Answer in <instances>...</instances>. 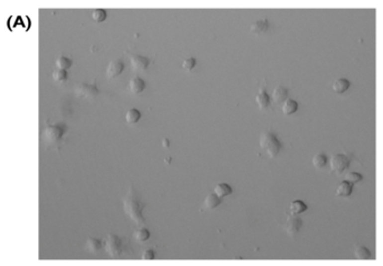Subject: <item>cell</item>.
<instances>
[{"label": "cell", "instance_id": "cell-18", "mask_svg": "<svg viewBox=\"0 0 383 266\" xmlns=\"http://www.w3.org/2000/svg\"><path fill=\"white\" fill-rule=\"evenodd\" d=\"M307 209H308L307 204L302 201H300V200H295V201H293L290 204V211L292 216H298L303 211H306Z\"/></svg>", "mask_w": 383, "mask_h": 266}, {"label": "cell", "instance_id": "cell-8", "mask_svg": "<svg viewBox=\"0 0 383 266\" xmlns=\"http://www.w3.org/2000/svg\"><path fill=\"white\" fill-rule=\"evenodd\" d=\"M150 62L151 60L145 58V56L130 55V63H132L133 69L136 70V71H145Z\"/></svg>", "mask_w": 383, "mask_h": 266}, {"label": "cell", "instance_id": "cell-5", "mask_svg": "<svg viewBox=\"0 0 383 266\" xmlns=\"http://www.w3.org/2000/svg\"><path fill=\"white\" fill-rule=\"evenodd\" d=\"M329 163L330 169H332L333 172L341 174L345 171L348 168V165H350V159H348L345 154H335L330 158Z\"/></svg>", "mask_w": 383, "mask_h": 266}, {"label": "cell", "instance_id": "cell-7", "mask_svg": "<svg viewBox=\"0 0 383 266\" xmlns=\"http://www.w3.org/2000/svg\"><path fill=\"white\" fill-rule=\"evenodd\" d=\"M64 128L62 126H47L44 130V135L47 141L58 142L63 136Z\"/></svg>", "mask_w": 383, "mask_h": 266}, {"label": "cell", "instance_id": "cell-26", "mask_svg": "<svg viewBox=\"0 0 383 266\" xmlns=\"http://www.w3.org/2000/svg\"><path fill=\"white\" fill-rule=\"evenodd\" d=\"M91 17H93V19L95 21H97V23H102V21H104L107 18V11L103 10V9L94 10Z\"/></svg>", "mask_w": 383, "mask_h": 266}, {"label": "cell", "instance_id": "cell-12", "mask_svg": "<svg viewBox=\"0 0 383 266\" xmlns=\"http://www.w3.org/2000/svg\"><path fill=\"white\" fill-rule=\"evenodd\" d=\"M129 89L134 94L141 93L145 89V82L137 76L134 77L133 79L129 81Z\"/></svg>", "mask_w": 383, "mask_h": 266}, {"label": "cell", "instance_id": "cell-29", "mask_svg": "<svg viewBox=\"0 0 383 266\" xmlns=\"http://www.w3.org/2000/svg\"><path fill=\"white\" fill-rule=\"evenodd\" d=\"M195 64H197V61H195V59L189 58V59H186L184 62H182V68L190 71V70H192L195 67Z\"/></svg>", "mask_w": 383, "mask_h": 266}, {"label": "cell", "instance_id": "cell-23", "mask_svg": "<svg viewBox=\"0 0 383 266\" xmlns=\"http://www.w3.org/2000/svg\"><path fill=\"white\" fill-rule=\"evenodd\" d=\"M139 118H141V112L137 109H129L126 113V120L128 124H136Z\"/></svg>", "mask_w": 383, "mask_h": 266}, {"label": "cell", "instance_id": "cell-22", "mask_svg": "<svg viewBox=\"0 0 383 266\" xmlns=\"http://www.w3.org/2000/svg\"><path fill=\"white\" fill-rule=\"evenodd\" d=\"M86 246H87V250H88L89 252L97 253L100 250V247H101V241L89 237L88 239H87Z\"/></svg>", "mask_w": 383, "mask_h": 266}, {"label": "cell", "instance_id": "cell-28", "mask_svg": "<svg viewBox=\"0 0 383 266\" xmlns=\"http://www.w3.org/2000/svg\"><path fill=\"white\" fill-rule=\"evenodd\" d=\"M52 77H53V79L55 81L58 82H64L65 80H67L68 78V73L65 70H55V71L53 72V74H52Z\"/></svg>", "mask_w": 383, "mask_h": 266}, {"label": "cell", "instance_id": "cell-13", "mask_svg": "<svg viewBox=\"0 0 383 266\" xmlns=\"http://www.w3.org/2000/svg\"><path fill=\"white\" fill-rule=\"evenodd\" d=\"M298 108H299L298 102L295 101V100H293V99H289L288 98L284 103H282L281 110H282V112L285 113V115L290 116V115H292V113H294L295 111H297Z\"/></svg>", "mask_w": 383, "mask_h": 266}, {"label": "cell", "instance_id": "cell-2", "mask_svg": "<svg viewBox=\"0 0 383 266\" xmlns=\"http://www.w3.org/2000/svg\"><path fill=\"white\" fill-rule=\"evenodd\" d=\"M260 145L267 152L270 158L274 159L281 150V143L271 132H264L260 137Z\"/></svg>", "mask_w": 383, "mask_h": 266}, {"label": "cell", "instance_id": "cell-1", "mask_svg": "<svg viewBox=\"0 0 383 266\" xmlns=\"http://www.w3.org/2000/svg\"><path fill=\"white\" fill-rule=\"evenodd\" d=\"M145 207V203L143 202L142 198L137 194L136 190L133 185L129 187V192L124 198V211L126 215H128L132 219L136 222V225H142L145 222V218L143 217L142 211Z\"/></svg>", "mask_w": 383, "mask_h": 266}, {"label": "cell", "instance_id": "cell-16", "mask_svg": "<svg viewBox=\"0 0 383 266\" xmlns=\"http://www.w3.org/2000/svg\"><path fill=\"white\" fill-rule=\"evenodd\" d=\"M350 86H351V82L347 79H338L333 84V90L336 93L342 94L344 92H346L348 88H350Z\"/></svg>", "mask_w": 383, "mask_h": 266}, {"label": "cell", "instance_id": "cell-25", "mask_svg": "<svg viewBox=\"0 0 383 266\" xmlns=\"http://www.w3.org/2000/svg\"><path fill=\"white\" fill-rule=\"evenodd\" d=\"M134 237L139 242H145L150 238V232L146 228H141L134 233Z\"/></svg>", "mask_w": 383, "mask_h": 266}, {"label": "cell", "instance_id": "cell-11", "mask_svg": "<svg viewBox=\"0 0 383 266\" xmlns=\"http://www.w3.org/2000/svg\"><path fill=\"white\" fill-rule=\"evenodd\" d=\"M288 99V90L284 88L282 86H278L276 89L273 90L271 100L274 104L284 103L286 100Z\"/></svg>", "mask_w": 383, "mask_h": 266}, {"label": "cell", "instance_id": "cell-20", "mask_svg": "<svg viewBox=\"0 0 383 266\" xmlns=\"http://www.w3.org/2000/svg\"><path fill=\"white\" fill-rule=\"evenodd\" d=\"M232 192L233 189L228 184H226V183H219V184L215 186V193L218 195L219 198L227 197V195L232 194Z\"/></svg>", "mask_w": 383, "mask_h": 266}, {"label": "cell", "instance_id": "cell-4", "mask_svg": "<svg viewBox=\"0 0 383 266\" xmlns=\"http://www.w3.org/2000/svg\"><path fill=\"white\" fill-rule=\"evenodd\" d=\"M76 93L79 97L86 99H95L99 94V89L97 87V80L94 79L91 84H78L75 87Z\"/></svg>", "mask_w": 383, "mask_h": 266}, {"label": "cell", "instance_id": "cell-3", "mask_svg": "<svg viewBox=\"0 0 383 266\" xmlns=\"http://www.w3.org/2000/svg\"><path fill=\"white\" fill-rule=\"evenodd\" d=\"M104 248L108 254H109L111 257H118L121 255L126 248V244L121 238L118 236H116L114 234L108 235V237L104 242Z\"/></svg>", "mask_w": 383, "mask_h": 266}, {"label": "cell", "instance_id": "cell-21", "mask_svg": "<svg viewBox=\"0 0 383 266\" xmlns=\"http://www.w3.org/2000/svg\"><path fill=\"white\" fill-rule=\"evenodd\" d=\"M312 163H313V165H315L317 169L320 170V169H323V168L326 167V165H327L328 158L324 153H318V154H316L315 156H313Z\"/></svg>", "mask_w": 383, "mask_h": 266}, {"label": "cell", "instance_id": "cell-9", "mask_svg": "<svg viewBox=\"0 0 383 266\" xmlns=\"http://www.w3.org/2000/svg\"><path fill=\"white\" fill-rule=\"evenodd\" d=\"M125 65L121 60H114L107 68V77L109 79H114V78L118 77L119 74L123 72Z\"/></svg>", "mask_w": 383, "mask_h": 266}, {"label": "cell", "instance_id": "cell-27", "mask_svg": "<svg viewBox=\"0 0 383 266\" xmlns=\"http://www.w3.org/2000/svg\"><path fill=\"white\" fill-rule=\"evenodd\" d=\"M363 180V177L358 172H348L345 176V181L351 183H359Z\"/></svg>", "mask_w": 383, "mask_h": 266}, {"label": "cell", "instance_id": "cell-14", "mask_svg": "<svg viewBox=\"0 0 383 266\" xmlns=\"http://www.w3.org/2000/svg\"><path fill=\"white\" fill-rule=\"evenodd\" d=\"M353 191V183L344 181L338 185L336 195L337 197H350Z\"/></svg>", "mask_w": 383, "mask_h": 266}, {"label": "cell", "instance_id": "cell-31", "mask_svg": "<svg viewBox=\"0 0 383 266\" xmlns=\"http://www.w3.org/2000/svg\"><path fill=\"white\" fill-rule=\"evenodd\" d=\"M163 145H164L165 147H169V141H168L167 138L163 139Z\"/></svg>", "mask_w": 383, "mask_h": 266}, {"label": "cell", "instance_id": "cell-30", "mask_svg": "<svg viewBox=\"0 0 383 266\" xmlns=\"http://www.w3.org/2000/svg\"><path fill=\"white\" fill-rule=\"evenodd\" d=\"M154 256H155V253L153 250H146L144 253H143L142 259L145 261H151L154 259Z\"/></svg>", "mask_w": 383, "mask_h": 266}, {"label": "cell", "instance_id": "cell-19", "mask_svg": "<svg viewBox=\"0 0 383 266\" xmlns=\"http://www.w3.org/2000/svg\"><path fill=\"white\" fill-rule=\"evenodd\" d=\"M221 203V198H219L216 193L214 194H209L208 197L204 200L203 206L206 209H215L219 206Z\"/></svg>", "mask_w": 383, "mask_h": 266}, {"label": "cell", "instance_id": "cell-6", "mask_svg": "<svg viewBox=\"0 0 383 266\" xmlns=\"http://www.w3.org/2000/svg\"><path fill=\"white\" fill-rule=\"evenodd\" d=\"M265 87H267V82H265V80H263L262 85H261L259 89V92L256 94V98H255L256 103L259 104L260 109H262V110L263 109H268L270 107V101H271V98L268 95Z\"/></svg>", "mask_w": 383, "mask_h": 266}, {"label": "cell", "instance_id": "cell-17", "mask_svg": "<svg viewBox=\"0 0 383 266\" xmlns=\"http://www.w3.org/2000/svg\"><path fill=\"white\" fill-rule=\"evenodd\" d=\"M354 255L358 260L360 261H368L372 259V254L367 247L364 246H356L355 251H354Z\"/></svg>", "mask_w": 383, "mask_h": 266}, {"label": "cell", "instance_id": "cell-15", "mask_svg": "<svg viewBox=\"0 0 383 266\" xmlns=\"http://www.w3.org/2000/svg\"><path fill=\"white\" fill-rule=\"evenodd\" d=\"M268 28H269V21L267 19H261L251 26V33H253L255 35H261L267 32Z\"/></svg>", "mask_w": 383, "mask_h": 266}, {"label": "cell", "instance_id": "cell-24", "mask_svg": "<svg viewBox=\"0 0 383 266\" xmlns=\"http://www.w3.org/2000/svg\"><path fill=\"white\" fill-rule=\"evenodd\" d=\"M72 65V61L65 58V56H60V58L56 60V67H58L60 70H68L69 68H71Z\"/></svg>", "mask_w": 383, "mask_h": 266}, {"label": "cell", "instance_id": "cell-10", "mask_svg": "<svg viewBox=\"0 0 383 266\" xmlns=\"http://www.w3.org/2000/svg\"><path fill=\"white\" fill-rule=\"evenodd\" d=\"M302 226V221L301 219H299L297 217H289L288 220L286 222L285 229L287 230L290 236H294L295 234L299 232V229L301 228Z\"/></svg>", "mask_w": 383, "mask_h": 266}]
</instances>
